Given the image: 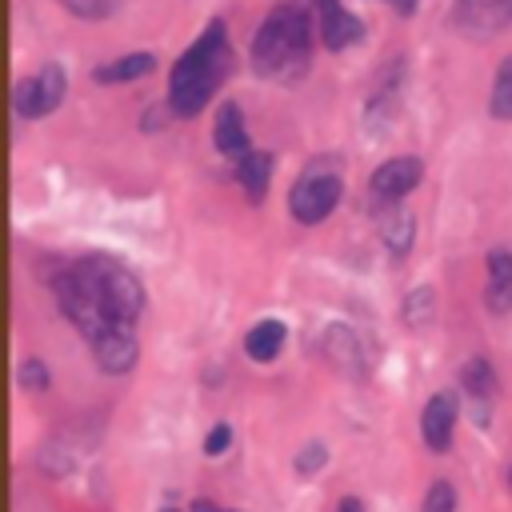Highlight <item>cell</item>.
Here are the masks:
<instances>
[{
  "label": "cell",
  "mask_w": 512,
  "mask_h": 512,
  "mask_svg": "<svg viewBox=\"0 0 512 512\" xmlns=\"http://www.w3.org/2000/svg\"><path fill=\"white\" fill-rule=\"evenodd\" d=\"M488 112L496 120H512V56L500 60L496 80H492V96H488Z\"/></svg>",
  "instance_id": "cell-18"
},
{
  "label": "cell",
  "mask_w": 512,
  "mask_h": 512,
  "mask_svg": "<svg viewBox=\"0 0 512 512\" xmlns=\"http://www.w3.org/2000/svg\"><path fill=\"white\" fill-rule=\"evenodd\" d=\"M420 512H456V488H452V480H432L428 492H424Z\"/></svg>",
  "instance_id": "cell-20"
},
{
  "label": "cell",
  "mask_w": 512,
  "mask_h": 512,
  "mask_svg": "<svg viewBox=\"0 0 512 512\" xmlns=\"http://www.w3.org/2000/svg\"><path fill=\"white\" fill-rule=\"evenodd\" d=\"M484 304L492 316H508L512 312V252L508 248H492L484 260Z\"/></svg>",
  "instance_id": "cell-12"
},
{
  "label": "cell",
  "mask_w": 512,
  "mask_h": 512,
  "mask_svg": "<svg viewBox=\"0 0 512 512\" xmlns=\"http://www.w3.org/2000/svg\"><path fill=\"white\" fill-rule=\"evenodd\" d=\"M460 388H464V396L472 400L476 424H488V408H492V400H496V388H500V380H496V368H492L484 356H472V360L460 368Z\"/></svg>",
  "instance_id": "cell-11"
},
{
  "label": "cell",
  "mask_w": 512,
  "mask_h": 512,
  "mask_svg": "<svg viewBox=\"0 0 512 512\" xmlns=\"http://www.w3.org/2000/svg\"><path fill=\"white\" fill-rule=\"evenodd\" d=\"M452 28L468 40H492L512 28V0H456Z\"/></svg>",
  "instance_id": "cell-6"
},
{
  "label": "cell",
  "mask_w": 512,
  "mask_h": 512,
  "mask_svg": "<svg viewBox=\"0 0 512 512\" xmlns=\"http://www.w3.org/2000/svg\"><path fill=\"white\" fill-rule=\"evenodd\" d=\"M380 240L392 256H408L412 252V240H416V216L408 208H400V200L392 208H384L380 216Z\"/></svg>",
  "instance_id": "cell-14"
},
{
  "label": "cell",
  "mask_w": 512,
  "mask_h": 512,
  "mask_svg": "<svg viewBox=\"0 0 512 512\" xmlns=\"http://www.w3.org/2000/svg\"><path fill=\"white\" fill-rule=\"evenodd\" d=\"M232 444V428L228 424H216L208 436H204V456H224Z\"/></svg>",
  "instance_id": "cell-24"
},
{
  "label": "cell",
  "mask_w": 512,
  "mask_h": 512,
  "mask_svg": "<svg viewBox=\"0 0 512 512\" xmlns=\"http://www.w3.org/2000/svg\"><path fill=\"white\" fill-rule=\"evenodd\" d=\"M312 16L304 4H276L252 36V72L276 84H292L308 72L312 60Z\"/></svg>",
  "instance_id": "cell-3"
},
{
  "label": "cell",
  "mask_w": 512,
  "mask_h": 512,
  "mask_svg": "<svg viewBox=\"0 0 512 512\" xmlns=\"http://www.w3.org/2000/svg\"><path fill=\"white\" fill-rule=\"evenodd\" d=\"M64 88H68L64 68H60V64H44L36 76H24V80L16 84L12 104H16V112H20L24 120H40V116H48V112L60 108Z\"/></svg>",
  "instance_id": "cell-5"
},
{
  "label": "cell",
  "mask_w": 512,
  "mask_h": 512,
  "mask_svg": "<svg viewBox=\"0 0 512 512\" xmlns=\"http://www.w3.org/2000/svg\"><path fill=\"white\" fill-rule=\"evenodd\" d=\"M116 4L120 0H64V8L72 16H80V20H104V16L116 12Z\"/></svg>",
  "instance_id": "cell-22"
},
{
  "label": "cell",
  "mask_w": 512,
  "mask_h": 512,
  "mask_svg": "<svg viewBox=\"0 0 512 512\" xmlns=\"http://www.w3.org/2000/svg\"><path fill=\"white\" fill-rule=\"evenodd\" d=\"M16 380H20V388H24V392H44V388L52 384L48 364H44L40 356H24V364L16 368Z\"/></svg>",
  "instance_id": "cell-19"
},
{
  "label": "cell",
  "mask_w": 512,
  "mask_h": 512,
  "mask_svg": "<svg viewBox=\"0 0 512 512\" xmlns=\"http://www.w3.org/2000/svg\"><path fill=\"white\" fill-rule=\"evenodd\" d=\"M508 488H512V468H508Z\"/></svg>",
  "instance_id": "cell-28"
},
{
  "label": "cell",
  "mask_w": 512,
  "mask_h": 512,
  "mask_svg": "<svg viewBox=\"0 0 512 512\" xmlns=\"http://www.w3.org/2000/svg\"><path fill=\"white\" fill-rule=\"evenodd\" d=\"M52 292H56V304L68 316V324L88 340V348L100 344L104 336L128 332L144 312L140 276L108 252L68 260L56 272Z\"/></svg>",
  "instance_id": "cell-1"
},
{
  "label": "cell",
  "mask_w": 512,
  "mask_h": 512,
  "mask_svg": "<svg viewBox=\"0 0 512 512\" xmlns=\"http://www.w3.org/2000/svg\"><path fill=\"white\" fill-rule=\"evenodd\" d=\"M428 316H432V288L424 284V288H412V292H408V300H404V320H408V324H428Z\"/></svg>",
  "instance_id": "cell-21"
},
{
  "label": "cell",
  "mask_w": 512,
  "mask_h": 512,
  "mask_svg": "<svg viewBox=\"0 0 512 512\" xmlns=\"http://www.w3.org/2000/svg\"><path fill=\"white\" fill-rule=\"evenodd\" d=\"M312 16H316V36L328 52H340L364 36L360 16H352L340 0H312Z\"/></svg>",
  "instance_id": "cell-8"
},
{
  "label": "cell",
  "mask_w": 512,
  "mask_h": 512,
  "mask_svg": "<svg viewBox=\"0 0 512 512\" xmlns=\"http://www.w3.org/2000/svg\"><path fill=\"white\" fill-rule=\"evenodd\" d=\"M236 180L244 188V196L252 204H260L268 196V184H272V152H248L244 160H236Z\"/></svg>",
  "instance_id": "cell-15"
},
{
  "label": "cell",
  "mask_w": 512,
  "mask_h": 512,
  "mask_svg": "<svg viewBox=\"0 0 512 512\" xmlns=\"http://www.w3.org/2000/svg\"><path fill=\"white\" fill-rule=\"evenodd\" d=\"M232 72V40L224 20H208L204 32L192 40V48L172 64L168 76V108L176 116H196L208 108V100L220 92V84Z\"/></svg>",
  "instance_id": "cell-2"
},
{
  "label": "cell",
  "mask_w": 512,
  "mask_h": 512,
  "mask_svg": "<svg viewBox=\"0 0 512 512\" xmlns=\"http://www.w3.org/2000/svg\"><path fill=\"white\" fill-rule=\"evenodd\" d=\"M452 428H456V396L452 392H432L424 412H420V436L428 452L444 456L452 448Z\"/></svg>",
  "instance_id": "cell-9"
},
{
  "label": "cell",
  "mask_w": 512,
  "mask_h": 512,
  "mask_svg": "<svg viewBox=\"0 0 512 512\" xmlns=\"http://www.w3.org/2000/svg\"><path fill=\"white\" fill-rule=\"evenodd\" d=\"M336 512H364V504H360L356 496H344V500L336 504Z\"/></svg>",
  "instance_id": "cell-25"
},
{
  "label": "cell",
  "mask_w": 512,
  "mask_h": 512,
  "mask_svg": "<svg viewBox=\"0 0 512 512\" xmlns=\"http://www.w3.org/2000/svg\"><path fill=\"white\" fill-rule=\"evenodd\" d=\"M388 4H396V12H400V16H412L420 0H388Z\"/></svg>",
  "instance_id": "cell-26"
},
{
  "label": "cell",
  "mask_w": 512,
  "mask_h": 512,
  "mask_svg": "<svg viewBox=\"0 0 512 512\" xmlns=\"http://www.w3.org/2000/svg\"><path fill=\"white\" fill-rule=\"evenodd\" d=\"M164 512H176V508H164Z\"/></svg>",
  "instance_id": "cell-29"
},
{
  "label": "cell",
  "mask_w": 512,
  "mask_h": 512,
  "mask_svg": "<svg viewBox=\"0 0 512 512\" xmlns=\"http://www.w3.org/2000/svg\"><path fill=\"white\" fill-rule=\"evenodd\" d=\"M424 176V160L420 156H392L384 164L372 168L368 176V192L376 204H396L400 196H408Z\"/></svg>",
  "instance_id": "cell-7"
},
{
  "label": "cell",
  "mask_w": 512,
  "mask_h": 512,
  "mask_svg": "<svg viewBox=\"0 0 512 512\" xmlns=\"http://www.w3.org/2000/svg\"><path fill=\"white\" fill-rule=\"evenodd\" d=\"M324 460H328V448L312 440V444H304V448H300L296 468H300V472H316V468H324Z\"/></svg>",
  "instance_id": "cell-23"
},
{
  "label": "cell",
  "mask_w": 512,
  "mask_h": 512,
  "mask_svg": "<svg viewBox=\"0 0 512 512\" xmlns=\"http://www.w3.org/2000/svg\"><path fill=\"white\" fill-rule=\"evenodd\" d=\"M192 512H220L212 500H192Z\"/></svg>",
  "instance_id": "cell-27"
},
{
  "label": "cell",
  "mask_w": 512,
  "mask_h": 512,
  "mask_svg": "<svg viewBox=\"0 0 512 512\" xmlns=\"http://www.w3.org/2000/svg\"><path fill=\"white\" fill-rule=\"evenodd\" d=\"M212 140H216V152L228 156V160H244L252 152V140H248V128H244V112L236 100H224L216 108V124H212Z\"/></svg>",
  "instance_id": "cell-10"
},
{
  "label": "cell",
  "mask_w": 512,
  "mask_h": 512,
  "mask_svg": "<svg viewBox=\"0 0 512 512\" xmlns=\"http://www.w3.org/2000/svg\"><path fill=\"white\" fill-rule=\"evenodd\" d=\"M156 68V56L152 52H132V56H120L112 64H100L92 68V80L96 84H124V80H140Z\"/></svg>",
  "instance_id": "cell-17"
},
{
  "label": "cell",
  "mask_w": 512,
  "mask_h": 512,
  "mask_svg": "<svg viewBox=\"0 0 512 512\" xmlns=\"http://www.w3.org/2000/svg\"><path fill=\"white\" fill-rule=\"evenodd\" d=\"M320 352H324V360H332L340 372H352V376L364 372L360 344H356V336H352L344 324H328V328H324V336H320Z\"/></svg>",
  "instance_id": "cell-13"
},
{
  "label": "cell",
  "mask_w": 512,
  "mask_h": 512,
  "mask_svg": "<svg viewBox=\"0 0 512 512\" xmlns=\"http://www.w3.org/2000/svg\"><path fill=\"white\" fill-rule=\"evenodd\" d=\"M284 340H288V328H284L280 320L268 316V320H260V324L248 328V336H244V352H248L252 360H260V364H268V360L280 356Z\"/></svg>",
  "instance_id": "cell-16"
},
{
  "label": "cell",
  "mask_w": 512,
  "mask_h": 512,
  "mask_svg": "<svg viewBox=\"0 0 512 512\" xmlns=\"http://www.w3.org/2000/svg\"><path fill=\"white\" fill-rule=\"evenodd\" d=\"M340 196H344L340 168L324 156V160H312V164L296 176V184H292V192H288V212H292V220H300V224H320V220H328V216L336 212Z\"/></svg>",
  "instance_id": "cell-4"
}]
</instances>
